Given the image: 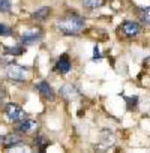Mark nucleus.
<instances>
[{"instance_id":"nucleus-19","label":"nucleus","mask_w":150,"mask_h":153,"mask_svg":"<svg viewBox=\"0 0 150 153\" xmlns=\"http://www.w3.org/2000/svg\"><path fill=\"white\" fill-rule=\"evenodd\" d=\"M93 54H95V59H98V57H99V50H98V47H95V48H93Z\"/></svg>"},{"instance_id":"nucleus-3","label":"nucleus","mask_w":150,"mask_h":153,"mask_svg":"<svg viewBox=\"0 0 150 153\" xmlns=\"http://www.w3.org/2000/svg\"><path fill=\"white\" fill-rule=\"evenodd\" d=\"M6 75L9 80H14V81H26V71L21 68V66H17V65H11L6 71Z\"/></svg>"},{"instance_id":"nucleus-20","label":"nucleus","mask_w":150,"mask_h":153,"mask_svg":"<svg viewBox=\"0 0 150 153\" xmlns=\"http://www.w3.org/2000/svg\"><path fill=\"white\" fill-rule=\"evenodd\" d=\"M2 140H3V138H2V137H0V141H2Z\"/></svg>"},{"instance_id":"nucleus-17","label":"nucleus","mask_w":150,"mask_h":153,"mask_svg":"<svg viewBox=\"0 0 150 153\" xmlns=\"http://www.w3.org/2000/svg\"><path fill=\"white\" fill-rule=\"evenodd\" d=\"M8 51L11 54H21L23 53V48H20V47H17V48H8Z\"/></svg>"},{"instance_id":"nucleus-13","label":"nucleus","mask_w":150,"mask_h":153,"mask_svg":"<svg viewBox=\"0 0 150 153\" xmlns=\"http://www.w3.org/2000/svg\"><path fill=\"white\" fill-rule=\"evenodd\" d=\"M83 3H84L86 8L95 9V8H99L102 5V0H83Z\"/></svg>"},{"instance_id":"nucleus-9","label":"nucleus","mask_w":150,"mask_h":153,"mask_svg":"<svg viewBox=\"0 0 150 153\" xmlns=\"http://www.w3.org/2000/svg\"><path fill=\"white\" fill-rule=\"evenodd\" d=\"M36 128H38V123H36L35 120H24L23 123H20L18 131L23 132V134H30V132H33Z\"/></svg>"},{"instance_id":"nucleus-1","label":"nucleus","mask_w":150,"mask_h":153,"mask_svg":"<svg viewBox=\"0 0 150 153\" xmlns=\"http://www.w3.org/2000/svg\"><path fill=\"white\" fill-rule=\"evenodd\" d=\"M57 27L66 35H77L84 29V20L80 15L69 14L57 21Z\"/></svg>"},{"instance_id":"nucleus-14","label":"nucleus","mask_w":150,"mask_h":153,"mask_svg":"<svg viewBox=\"0 0 150 153\" xmlns=\"http://www.w3.org/2000/svg\"><path fill=\"white\" fill-rule=\"evenodd\" d=\"M9 8H11L9 0H0V12H6L9 11Z\"/></svg>"},{"instance_id":"nucleus-8","label":"nucleus","mask_w":150,"mask_h":153,"mask_svg":"<svg viewBox=\"0 0 150 153\" xmlns=\"http://www.w3.org/2000/svg\"><path fill=\"white\" fill-rule=\"evenodd\" d=\"M56 68H57V71H59L60 74H66V72H69V71H71V62H69V59H68L66 56H62V57L57 60Z\"/></svg>"},{"instance_id":"nucleus-10","label":"nucleus","mask_w":150,"mask_h":153,"mask_svg":"<svg viewBox=\"0 0 150 153\" xmlns=\"http://www.w3.org/2000/svg\"><path fill=\"white\" fill-rule=\"evenodd\" d=\"M3 141H5V147L6 149H11V147H15V146H20L21 144V140H20L18 135H9Z\"/></svg>"},{"instance_id":"nucleus-4","label":"nucleus","mask_w":150,"mask_h":153,"mask_svg":"<svg viewBox=\"0 0 150 153\" xmlns=\"http://www.w3.org/2000/svg\"><path fill=\"white\" fill-rule=\"evenodd\" d=\"M41 38H42L41 30H29V32H24V33H23L21 42H23V44H33V42L39 41Z\"/></svg>"},{"instance_id":"nucleus-7","label":"nucleus","mask_w":150,"mask_h":153,"mask_svg":"<svg viewBox=\"0 0 150 153\" xmlns=\"http://www.w3.org/2000/svg\"><path fill=\"white\" fill-rule=\"evenodd\" d=\"M38 90L41 92V95H42L45 99H50V101L54 99V93H53V90H51V87H50V84H48L47 81H41V83L38 84Z\"/></svg>"},{"instance_id":"nucleus-5","label":"nucleus","mask_w":150,"mask_h":153,"mask_svg":"<svg viewBox=\"0 0 150 153\" xmlns=\"http://www.w3.org/2000/svg\"><path fill=\"white\" fill-rule=\"evenodd\" d=\"M122 30H123V33L126 35V36H137L138 33H140V26L137 24V23H134V21H126L123 26H122Z\"/></svg>"},{"instance_id":"nucleus-11","label":"nucleus","mask_w":150,"mask_h":153,"mask_svg":"<svg viewBox=\"0 0 150 153\" xmlns=\"http://www.w3.org/2000/svg\"><path fill=\"white\" fill-rule=\"evenodd\" d=\"M48 14H50V8L48 6H44V8H41V9H38L35 14H33V17L36 18V20H45L47 17H48Z\"/></svg>"},{"instance_id":"nucleus-12","label":"nucleus","mask_w":150,"mask_h":153,"mask_svg":"<svg viewBox=\"0 0 150 153\" xmlns=\"http://www.w3.org/2000/svg\"><path fill=\"white\" fill-rule=\"evenodd\" d=\"M140 18L143 20V23H146V24L150 26V6L143 8V9L140 11Z\"/></svg>"},{"instance_id":"nucleus-15","label":"nucleus","mask_w":150,"mask_h":153,"mask_svg":"<svg viewBox=\"0 0 150 153\" xmlns=\"http://www.w3.org/2000/svg\"><path fill=\"white\" fill-rule=\"evenodd\" d=\"M3 35H11V30L5 24H0V36H3Z\"/></svg>"},{"instance_id":"nucleus-16","label":"nucleus","mask_w":150,"mask_h":153,"mask_svg":"<svg viewBox=\"0 0 150 153\" xmlns=\"http://www.w3.org/2000/svg\"><path fill=\"white\" fill-rule=\"evenodd\" d=\"M47 143H48V140H45L44 137H41V138L38 140V144H39V149H41V150H44V147H45V144H47Z\"/></svg>"},{"instance_id":"nucleus-6","label":"nucleus","mask_w":150,"mask_h":153,"mask_svg":"<svg viewBox=\"0 0 150 153\" xmlns=\"http://www.w3.org/2000/svg\"><path fill=\"white\" fill-rule=\"evenodd\" d=\"M60 95L66 99H75L78 96V92L72 84H65V86L60 87Z\"/></svg>"},{"instance_id":"nucleus-18","label":"nucleus","mask_w":150,"mask_h":153,"mask_svg":"<svg viewBox=\"0 0 150 153\" xmlns=\"http://www.w3.org/2000/svg\"><path fill=\"white\" fill-rule=\"evenodd\" d=\"M5 98H6V92L2 89V87H0V105H2L3 104V101H5Z\"/></svg>"},{"instance_id":"nucleus-2","label":"nucleus","mask_w":150,"mask_h":153,"mask_svg":"<svg viewBox=\"0 0 150 153\" xmlns=\"http://www.w3.org/2000/svg\"><path fill=\"white\" fill-rule=\"evenodd\" d=\"M6 116L9 122H20L24 119V111L17 104H8L6 105Z\"/></svg>"}]
</instances>
